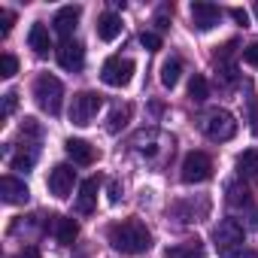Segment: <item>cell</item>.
Listing matches in <instances>:
<instances>
[{"instance_id": "obj_32", "label": "cell", "mask_w": 258, "mask_h": 258, "mask_svg": "<svg viewBox=\"0 0 258 258\" xmlns=\"http://www.w3.org/2000/svg\"><path fill=\"white\" fill-rule=\"evenodd\" d=\"M155 25H158L161 31L167 28V10H161V13H158V19H155Z\"/></svg>"}, {"instance_id": "obj_6", "label": "cell", "mask_w": 258, "mask_h": 258, "mask_svg": "<svg viewBox=\"0 0 258 258\" xmlns=\"http://www.w3.org/2000/svg\"><path fill=\"white\" fill-rule=\"evenodd\" d=\"M131 76H134V61H131V58H118V55H112V58H106L103 67H100V79H103L109 88L127 85V82H131Z\"/></svg>"}, {"instance_id": "obj_1", "label": "cell", "mask_w": 258, "mask_h": 258, "mask_svg": "<svg viewBox=\"0 0 258 258\" xmlns=\"http://www.w3.org/2000/svg\"><path fill=\"white\" fill-rule=\"evenodd\" d=\"M106 240L121 255H143L152 246V234H149V228L140 219H121V222L109 225Z\"/></svg>"}, {"instance_id": "obj_16", "label": "cell", "mask_w": 258, "mask_h": 258, "mask_svg": "<svg viewBox=\"0 0 258 258\" xmlns=\"http://www.w3.org/2000/svg\"><path fill=\"white\" fill-rule=\"evenodd\" d=\"M118 34H121V19H118L115 13H103V16L97 19V37H100L103 43H112Z\"/></svg>"}, {"instance_id": "obj_5", "label": "cell", "mask_w": 258, "mask_h": 258, "mask_svg": "<svg viewBox=\"0 0 258 258\" xmlns=\"http://www.w3.org/2000/svg\"><path fill=\"white\" fill-rule=\"evenodd\" d=\"M100 106H103V97L100 94L79 91V94H73V103H70V121L79 124V127H85V124L94 121V115L100 112Z\"/></svg>"}, {"instance_id": "obj_17", "label": "cell", "mask_w": 258, "mask_h": 258, "mask_svg": "<svg viewBox=\"0 0 258 258\" xmlns=\"http://www.w3.org/2000/svg\"><path fill=\"white\" fill-rule=\"evenodd\" d=\"M76 234H79V225L73 222V219H67V216H55V237H58V243H73L76 240Z\"/></svg>"}, {"instance_id": "obj_7", "label": "cell", "mask_w": 258, "mask_h": 258, "mask_svg": "<svg viewBox=\"0 0 258 258\" xmlns=\"http://www.w3.org/2000/svg\"><path fill=\"white\" fill-rule=\"evenodd\" d=\"M210 176H213V158L207 152H188L182 158V182L198 185V182H207Z\"/></svg>"}, {"instance_id": "obj_24", "label": "cell", "mask_w": 258, "mask_h": 258, "mask_svg": "<svg viewBox=\"0 0 258 258\" xmlns=\"http://www.w3.org/2000/svg\"><path fill=\"white\" fill-rule=\"evenodd\" d=\"M140 46H143V49H149V52H155V49H161V37H158V34L143 31V34H140Z\"/></svg>"}, {"instance_id": "obj_23", "label": "cell", "mask_w": 258, "mask_h": 258, "mask_svg": "<svg viewBox=\"0 0 258 258\" xmlns=\"http://www.w3.org/2000/svg\"><path fill=\"white\" fill-rule=\"evenodd\" d=\"M19 73V58L16 55H4V58H0V76H4V79H13Z\"/></svg>"}, {"instance_id": "obj_19", "label": "cell", "mask_w": 258, "mask_h": 258, "mask_svg": "<svg viewBox=\"0 0 258 258\" xmlns=\"http://www.w3.org/2000/svg\"><path fill=\"white\" fill-rule=\"evenodd\" d=\"M164 258H204V246H201V240H188L182 246H170L164 252Z\"/></svg>"}, {"instance_id": "obj_31", "label": "cell", "mask_w": 258, "mask_h": 258, "mask_svg": "<svg viewBox=\"0 0 258 258\" xmlns=\"http://www.w3.org/2000/svg\"><path fill=\"white\" fill-rule=\"evenodd\" d=\"M118 198H121V188H118V182H109V201H112V204H118Z\"/></svg>"}, {"instance_id": "obj_15", "label": "cell", "mask_w": 258, "mask_h": 258, "mask_svg": "<svg viewBox=\"0 0 258 258\" xmlns=\"http://www.w3.org/2000/svg\"><path fill=\"white\" fill-rule=\"evenodd\" d=\"M28 46H31L40 58H46V55L52 52V37H49V28H46V25H31V31H28Z\"/></svg>"}, {"instance_id": "obj_26", "label": "cell", "mask_w": 258, "mask_h": 258, "mask_svg": "<svg viewBox=\"0 0 258 258\" xmlns=\"http://www.w3.org/2000/svg\"><path fill=\"white\" fill-rule=\"evenodd\" d=\"M13 22H16V16L10 10H0V34H4V37L13 31Z\"/></svg>"}, {"instance_id": "obj_14", "label": "cell", "mask_w": 258, "mask_h": 258, "mask_svg": "<svg viewBox=\"0 0 258 258\" xmlns=\"http://www.w3.org/2000/svg\"><path fill=\"white\" fill-rule=\"evenodd\" d=\"M79 16H82V10L79 7H64V10H58L55 13V31L64 37V40H70V34H73V28H76V22H79Z\"/></svg>"}, {"instance_id": "obj_9", "label": "cell", "mask_w": 258, "mask_h": 258, "mask_svg": "<svg viewBox=\"0 0 258 258\" xmlns=\"http://www.w3.org/2000/svg\"><path fill=\"white\" fill-rule=\"evenodd\" d=\"M73 179H76L73 167L58 164V167H52V170H49V191H52L55 198H67V195L73 191Z\"/></svg>"}, {"instance_id": "obj_11", "label": "cell", "mask_w": 258, "mask_h": 258, "mask_svg": "<svg viewBox=\"0 0 258 258\" xmlns=\"http://www.w3.org/2000/svg\"><path fill=\"white\" fill-rule=\"evenodd\" d=\"M64 149H67V155L73 158V164H82V167L94 164V158H97L94 146H91V143H85V140H76V137H70V140L64 143Z\"/></svg>"}, {"instance_id": "obj_28", "label": "cell", "mask_w": 258, "mask_h": 258, "mask_svg": "<svg viewBox=\"0 0 258 258\" xmlns=\"http://www.w3.org/2000/svg\"><path fill=\"white\" fill-rule=\"evenodd\" d=\"M231 16H234V22H237V25H249V13H246V10L234 7V10H231Z\"/></svg>"}, {"instance_id": "obj_27", "label": "cell", "mask_w": 258, "mask_h": 258, "mask_svg": "<svg viewBox=\"0 0 258 258\" xmlns=\"http://www.w3.org/2000/svg\"><path fill=\"white\" fill-rule=\"evenodd\" d=\"M243 61H246V64H252V67H258V40H255V43H249V46L243 49Z\"/></svg>"}, {"instance_id": "obj_33", "label": "cell", "mask_w": 258, "mask_h": 258, "mask_svg": "<svg viewBox=\"0 0 258 258\" xmlns=\"http://www.w3.org/2000/svg\"><path fill=\"white\" fill-rule=\"evenodd\" d=\"M255 19H258V4H255Z\"/></svg>"}, {"instance_id": "obj_4", "label": "cell", "mask_w": 258, "mask_h": 258, "mask_svg": "<svg viewBox=\"0 0 258 258\" xmlns=\"http://www.w3.org/2000/svg\"><path fill=\"white\" fill-rule=\"evenodd\" d=\"M204 134L216 143H225L237 134V118L228 109H210L204 115Z\"/></svg>"}, {"instance_id": "obj_12", "label": "cell", "mask_w": 258, "mask_h": 258, "mask_svg": "<svg viewBox=\"0 0 258 258\" xmlns=\"http://www.w3.org/2000/svg\"><path fill=\"white\" fill-rule=\"evenodd\" d=\"M0 195H4L7 204H25L31 198L28 185L22 179H16V176H4V179H0Z\"/></svg>"}, {"instance_id": "obj_25", "label": "cell", "mask_w": 258, "mask_h": 258, "mask_svg": "<svg viewBox=\"0 0 258 258\" xmlns=\"http://www.w3.org/2000/svg\"><path fill=\"white\" fill-rule=\"evenodd\" d=\"M34 161H37V152H28V155L22 152V155L13 158V167L16 170H28V167H34Z\"/></svg>"}, {"instance_id": "obj_18", "label": "cell", "mask_w": 258, "mask_h": 258, "mask_svg": "<svg viewBox=\"0 0 258 258\" xmlns=\"http://www.w3.org/2000/svg\"><path fill=\"white\" fill-rule=\"evenodd\" d=\"M179 76H182V61H179V58H167V61L161 64V85H164V88H176Z\"/></svg>"}, {"instance_id": "obj_29", "label": "cell", "mask_w": 258, "mask_h": 258, "mask_svg": "<svg viewBox=\"0 0 258 258\" xmlns=\"http://www.w3.org/2000/svg\"><path fill=\"white\" fill-rule=\"evenodd\" d=\"M13 109H16V94L10 91V94H7V100H4V115H10Z\"/></svg>"}, {"instance_id": "obj_8", "label": "cell", "mask_w": 258, "mask_h": 258, "mask_svg": "<svg viewBox=\"0 0 258 258\" xmlns=\"http://www.w3.org/2000/svg\"><path fill=\"white\" fill-rule=\"evenodd\" d=\"M188 13H191V22H195L198 31H213V28L219 25V19H222V10H219L216 4H204V0L191 4Z\"/></svg>"}, {"instance_id": "obj_30", "label": "cell", "mask_w": 258, "mask_h": 258, "mask_svg": "<svg viewBox=\"0 0 258 258\" xmlns=\"http://www.w3.org/2000/svg\"><path fill=\"white\" fill-rule=\"evenodd\" d=\"M16 258H40V249H37V246H28V249H22Z\"/></svg>"}, {"instance_id": "obj_10", "label": "cell", "mask_w": 258, "mask_h": 258, "mask_svg": "<svg viewBox=\"0 0 258 258\" xmlns=\"http://www.w3.org/2000/svg\"><path fill=\"white\" fill-rule=\"evenodd\" d=\"M58 64H61L64 70H82V64H85V49H82V43H79V40H64L61 49H58Z\"/></svg>"}, {"instance_id": "obj_13", "label": "cell", "mask_w": 258, "mask_h": 258, "mask_svg": "<svg viewBox=\"0 0 258 258\" xmlns=\"http://www.w3.org/2000/svg\"><path fill=\"white\" fill-rule=\"evenodd\" d=\"M97 179L91 176V179H85L82 185H79V198H76V213H82V216H91L94 213V204H97Z\"/></svg>"}, {"instance_id": "obj_20", "label": "cell", "mask_w": 258, "mask_h": 258, "mask_svg": "<svg viewBox=\"0 0 258 258\" xmlns=\"http://www.w3.org/2000/svg\"><path fill=\"white\" fill-rule=\"evenodd\" d=\"M237 170L240 176H258V149H246L237 158Z\"/></svg>"}, {"instance_id": "obj_21", "label": "cell", "mask_w": 258, "mask_h": 258, "mask_svg": "<svg viewBox=\"0 0 258 258\" xmlns=\"http://www.w3.org/2000/svg\"><path fill=\"white\" fill-rule=\"evenodd\" d=\"M127 118H131V106H127V103H124V106H115V109H112V115H109L106 131H109V134H118L121 127L127 124Z\"/></svg>"}, {"instance_id": "obj_22", "label": "cell", "mask_w": 258, "mask_h": 258, "mask_svg": "<svg viewBox=\"0 0 258 258\" xmlns=\"http://www.w3.org/2000/svg\"><path fill=\"white\" fill-rule=\"evenodd\" d=\"M207 94H210V85H207V79H204L201 73H195V76H191V82H188V97L201 103V100H207Z\"/></svg>"}, {"instance_id": "obj_2", "label": "cell", "mask_w": 258, "mask_h": 258, "mask_svg": "<svg viewBox=\"0 0 258 258\" xmlns=\"http://www.w3.org/2000/svg\"><path fill=\"white\" fill-rule=\"evenodd\" d=\"M213 246L222 258H240L243 252V228L237 219H222L213 231Z\"/></svg>"}, {"instance_id": "obj_3", "label": "cell", "mask_w": 258, "mask_h": 258, "mask_svg": "<svg viewBox=\"0 0 258 258\" xmlns=\"http://www.w3.org/2000/svg\"><path fill=\"white\" fill-rule=\"evenodd\" d=\"M34 100H37V106H40L43 112L58 115V112H61V100H64V85H61V79H58V76H49V73L37 76V82H34Z\"/></svg>"}]
</instances>
